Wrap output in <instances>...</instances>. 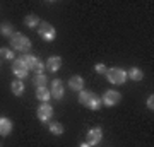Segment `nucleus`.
I'll use <instances>...</instances> for the list:
<instances>
[{"label":"nucleus","instance_id":"1","mask_svg":"<svg viewBox=\"0 0 154 147\" xmlns=\"http://www.w3.org/2000/svg\"><path fill=\"white\" fill-rule=\"evenodd\" d=\"M79 103L86 108L93 109V111H98L101 108V98L98 94H94L93 91H81L79 93Z\"/></svg>","mask_w":154,"mask_h":147},{"label":"nucleus","instance_id":"2","mask_svg":"<svg viewBox=\"0 0 154 147\" xmlns=\"http://www.w3.org/2000/svg\"><path fill=\"white\" fill-rule=\"evenodd\" d=\"M11 41V46L17 51H22V53H28L29 50H31V39L28 36H24L22 33H14L9 38Z\"/></svg>","mask_w":154,"mask_h":147},{"label":"nucleus","instance_id":"3","mask_svg":"<svg viewBox=\"0 0 154 147\" xmlns=\"http://www.w3.org/2000/svg\"><path fill=\"white\" fill-rule=\"evenodd\" d=\"M19 58H21V60L26 63V67H28L29 70H33L34 74H43L45 63L39 60L38 57H34V55H31V53H22Z\"/></svg>","mask_w":154,"mask_h":147},{"label":"nucleus","instance_id":"4","mask_svg":"<svg viewBox=\"0 0 154 147\" xmlns=\"http://www.w3.org/2000/svg\"><path fill=\"white\" fill-rule=\"evenodd\" d=\"M106 79H108L111 84L120 86V84H123V82L127 81V72L123 70V69H118V67H115V69H110V70L106 72Z\"/></svg>","mask_w":154,"mask_h":147},{"label":"nucleus","instance_id":"5","mask_svg":"<svg viewBox=\"0 0 154 147\" xmlns=\"http://www.w3.org/2000/svg\"><path fill=\"white\" fill-rule=\"evenodd\" d=\"M38 33H39V36H41L45 41H53L55 36H57L55 27L51 26L50 22H46V21H41L38 24Z\"/></svg>","mask_w":154,"mask_h":147},{"label":"nucleus","instance_id":"6","mask_svg":"<svg viewBox=\"0 0 154 147\" xmlns=\"http://www.w3.org/2000/svg\"><path fill=\"white\" fill-rule=\"evenodd\" d=\"M36 116H38V120L41 123H50L51 116H53V108L48 103H41L36 109Z\"/></svg>","mask_w":154,"mask_h":147},{"label":"nucleus","instance_id":"7","mask_svg":"<svg viewBox=\"0 0 154 147\" xmlns=\"http://www.w3.org/2000/svg\"><path fill=\"white\" fill-rule=\"evenodd\" d=\"M101 139H103V130L99 128V127H94V128H91V130L86 133V144H89V145H98L99 142H101Z\"/></svg>","mask_w":154,"mask_h":147},{"label":"nucleus","instance_id":"8","mask_svg":"<svg viewBox=\"0 0 154 147\" xmlns=\"http://www.w3.org/2000/svg\"><path fill=\"white\" fill-rule=\"evenodd\" d=\"M12 72H14V75H16L17 79H24V77H28L29 69L26 67V63H24L21 58H16V60L12 62Z\"/></svg>","mask_w":154,"mask_h":147},{"label":"nucleus","instance_id":"9","mask_svg":"<svg viewBox=\"0 0 154 147\" xmlns=\"http://www.w3.org/2000/svg\"><path fill=\"white\" fill-rule=\"evenodd\" d=\"M122 101V94L118 91H106L101 98V103H105V106H115Z\"/></svg>","mask_w":154,"mask_h":147},{"label":"nucleus","instance_id":"10","mask_svg":"<svg viewBox=\"0 0 154 147\" xmlns=\"http://www.w3.org/2000/svg\"><path fill=\"white\" fill-rule=\"evenodd\" d=\"M63 91H65V87H63V82H62L60 79H55V81L51 82V91H50L51 98L62 99L63 98Z\"/></svg>","mask_w":154,"mask_h":147},{"label":"nucleus","instance_id":"11","mask_svg":"<svg viewBox=\"0 0 154 147\" xmlns=\"http://www.w3.org/2000/svg\"><path fill=\"white\" fill-rule=\"evenodd\" d=\"M60 67H62V58L60 57H50L48 60H46V63H45V69H48L50 72L60 70Z\"/></svg>","mask_w":154,"mask_h":147},{"label":"nucleus","instance_id":"12","mask_svg":"<svg viewBox=\"0 0 154 147\" xmlns=\"http://www.w3.org/2000/svg\"><path fill=\"white\" fill-rule=\"evenodd\" d=\"M12 128H14V125H12V121L9 120V118H5V116L0 118V135L7 137L12 132Z\"/></svg>","mask_w":154,"mask_h":147},{"label":"nucleus","instance_id":"13","mask_svg":"<svg viewBox=\"0 0 154 147\" xmlns=\"http://www.w3.org/2000/svg\"><path fill=\"white\" fill-rule=\"evenodd\" d=\"M69 87H70L72 91H82L84 79L81 75H72L70 79H69Z\"/></svg>","mask_w":154,"mask_h":147},{"label":"nucleus","instance_id":"14","mask_svg":"<svg viewBox=\"0 0 154 147\" xmlns=\"http://www.w3.org/2000/svg\"><path fill=\"white\" fill-rule=\"evenodd\" d=\"M127 77H130L132 81L139 82V81H142V79H144V72L140 70V69H137V67H132L130 70L127 72Z\"/></svg>","mask_w":154,"mask_h":147},{"label":"nucleus","instance_id":"15","mask_svg":"<svg viewBox=\"0 0 154 147\" xmlns=\"http://www.w3.org/2000/svg\"><path fill=\"white\" fill-rule=\"evenodd\" d=\"M36 98L39 101H43V103H48L50 98H51V94H50V91L46 87H39V89H36Z\"/></svg>","mask_w":154,"mask_h":147},{"label":"nucleus","instance_id":"16","mask_svg":"<svg viewBox=\"0 0 154 147\" xmlns=\"http://www.w3.org/2000/svg\"><path fill=\"white\" fill-rule=\"evenodd\" d=\"M39 24V17L36 14H29V16L24 17V26L28 27H36Z\"/></svg>","mask_w":154,"mask_h":147},{"label":"nucleus","instance_id":"17","mask_svg":"<svg viewBox=\"0 0 154 147\" xmlns=\"http://www.w3.org/2000/svg\"><path fill=\"white\" fill-rule=\"evenodd\" d=\"M46 82H48V79H46L45 74H36L34 79H33V84L36 86V89H39V87H46Z\"/></svg>","mask_w":154,"mask_h":147},{"label":"nucleus","instance_id":"18","mask_svg":"<svg viewBox=\"0 0 154 147\" xmlns=\"http://www.w3.org/2000/svg\"><path fill=\"white\" fill-rule=\"evenodd\" d=\"M11 89H12V93H14V96H22V93H24V84H22V81H14L11 84Z\"/></svg>","mask_w":154,"mask_h":147},{"label":"nucleus","instance_id":"19","mask_svg":"<svg viewBox=\"0 0 154 147\" xmlns=\"http://www.w3.org/2000/svg\"><path fill=\"white\" fill-rule=\"evenodd\" d=\"M0 34H2V36H5V38H11L12 34H14L12 24H9V22H4V24H0Z\"/></svg>","mask_w":154,"mask_h":147},{"label":"nucleus","instance_id":"20","mask_svg":"<svg viewBox=\"0 0 154 147\" xmlns=\"http://www.w3.org/2000/svg\"><path fill=\"white\" fill-rule=\"evenodd\" d=\"M48 127H50V132H51L53 135H62V133H63V125L58 123V121H51Z\"/></svg>","mask_w":154,"mask_h":147},{"label":"nucleus","instance_id":"21","mask_svg":"<svg viewBox=\"0 0 154 147\" xmlns=\"http://www.w3.org/2000/svg\"><path fill=\"white\" fill-rule=\"evenodd\" d=\"M0 57L5 60H14V51L11 48H0Z\"/></svg>","mask_w":154,"mask_h":147},{"label":"nucleus","instance_id":"22","mask_svg":"<svg viewBox=\"0 0 154 147\" xmlns=\"http://www.w3.org/2000/svg\"><path fill=\"white\" fill-rule=\"evenodd\" d=\"M94 70L98 72V74H101V75H106V72H108V69H106L105 63H96L94 65Z\"/></svg>","mask_w":154,"mask_h":147},{"label":"nucleus","instance_id":"23","mask_svg":"<svg viewBox=\"0 0 154 147\" xmlns=\"http://www.w3.org/2000/svg\"><path fill=\"white\" fill-rule=\"evenodd\" d=\"M147 108L151 109V111L154 109V96H152V94H151V96L147 98Z\"/></svg>","mask_w":154,"mask_h":147},{"label":"nucleus","instance_id":"24","mask_svg":"<svg viewBox=\"0 0 154 147\" xmlns=\"http://www.w3.org/2000/svg\"><path fill=\"white\" fill-rule=\"evenodd\" d=\"M79 147H91V145H89V144H81Z\"/></svg>","mask_w":154,"mask_h":147},{"label":"nucleus","instance_id":"25","mask_svg":"<svg viewBox=\"0 0 154 147\" xmlns=\"http://www.w3.org/2000/svg\"><path fill=\"white\" fill-rule=\"evenodd\" d=\"M0 65H2V63H0Z\"/></svg>","mask_w":154,"mask_h":147}]
</instances>
